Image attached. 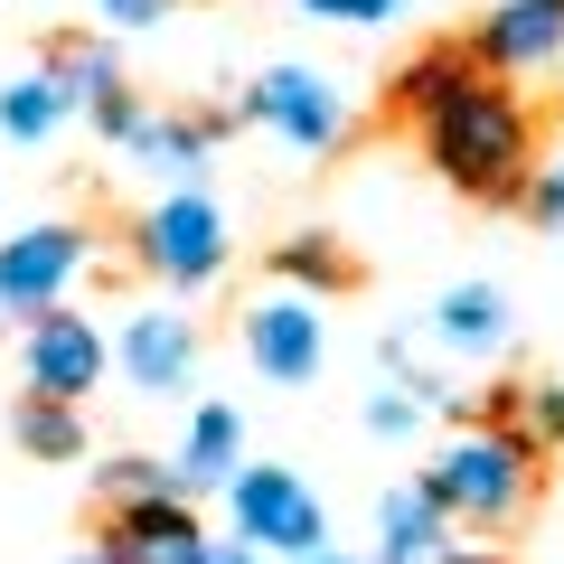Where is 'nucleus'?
<instances>
[{"mask_svg": "<svg viewBox=\"0 0 564 564\" xmlns=\"http://www.w3.org/2000/svg\"><path fill=\"white\" fill-rule=\"evenodd\" d=\"M423 161L443 170L462 198L480 207H508L527 188V170H536V122H527V104L508 95V76H470L462 95H443L433 113H423Z\"/></svg>", "mask_w": 564, "mask_h": 564, "instance_id": "1", "label": "nucleus"}, {"mask_svg": "<svg viewBox=\"0 0 564 564\" xmlns=\"http://www.w3.org/2000/svg\"><path fill=\"white\" fill-rule=\"evenodd\" d=\"M423 489L443 499L452 527H480V536H499V527H518L527 508H536V452H527L508 423H470V433H452V443L433 452Z\"/></svg>", "mask_w": 564, "mask_h": 564, "instance_id": "2", "label": "nucleus"}, {"mask_svg": "<svg viewBox=\"0 0 564 564\" xmlns=\"http://www.w3.org/2000/svg\"><path fill=\"white\" fill-rule=\"evenodd\" d=\"M245 122H263L292 151H339L348 141V95L329 76H311V66H273V76L245 85Z\"/></svg>", "mask_w": 564, "mask_h": 564, "instance_id": "3", "label": "nucleus"}, {"mask_svg": "<svg viewBox=\"0 0 564 564\" xmlns=\"http://www.w3.org/2000/svg\"><path fill=\"white\" fill-rule=\"evenodd\" d=\"M226 499H236V527H245V545H282V555H329V518H321V499H311L292 470H226Z\"/></svg>", "mask_w": 564, "mask_h": 564, "instance_id": "4", "label": "nucleus"}, {"mask_svg": "<svg viewBox=\"0 0 564 564\" xmlns=\"http://www.w3.org/2000/svg\"><path fill=\"white\" fill-rule=\"evenodd\" d=\"M141 273L180 282V292L217 282V273H226V217H217V198L180 188V198L151 207V217H141Z\"/></svg>", "mask_w": 564, "mask_h": 564, "instance_id": "5", "label": "nucleus"}, {"mask_svg": "<svg viewBox=\"0 0 564 564\" xmlns=\"http://www.w3.org/2000/svg\"><path fill=\"white\" fill-rule=\"evenodd\" d=\"M113 367V348H104V329L85 321V311H66V302H47V311H29V339H20V377H29V395H95V377Z\"/></svg>", "mask_w": 564, "mask_h": 564, "instance_id": "6", "label": "nucleus"}, {"mask_svg": "<svg viewBox=\"0 0 564 564\" xmlns=\"http://www.w3.org/2000/svg\"><path fill=\"white\" fill-rule=\"evenodd\" d=\"M104 564H207V527L188 499H141L104 518Z\"/></svg>", "mask_w": 564, "mask_h": 564, "instance_id": "7", "label": "nucleus"}, {"mask_svg": "<svg viewBox=\"0 0 564 564\" xmlns=\"http://www.w3.org/2000/svg\"><path fill=\"white\" fill-rule=\"evenodd\" d=\"M470 57H480L489 76H545V66L564 57V0H508V10H489L480 39H470Z\"/></svg>", "mask_w": 564, "mask_h": 564, "instance_id": "8", "label": "nucleus"}, {"mask_svg": "<svg viewBox=\"0 0 564 564\" xmlns=\"http://www.w3.org/2000/svg\"><path fill=\"white\" fill-rule=\"evenodd\" d=\"M245 358H254L273 386H311L321 358H329L321 311H311V302H254V311H245Z\"/></svg>", "mask_w": 564, "mask_h": 564, "instance_id": "9", "label": "nucleus"}, {"mask_svg": "<svg viewBox=\"0 0 564 564\" xmlns=\"http://www.w3.org/2000/svg\"><path fill=\"white\" fill-rule=\"evenodd\" d=\"M76 263H85L76 226H29V236H10L0 245V311H47L76 282Z\"/></svg>", "mask_w": 564, "mask_h": 564, "instance_id": "10", "label": "nucleus"}, {"mask_svg": "<svg viewBox=\"0 0 564 564\" xmlns=\"http://www.w3.org/2000/svg\"><path fill=\"white\" fill-rule=\"evenodd\" d=\"M377 564H443L452 555V518H443V499L433 489H386V508H377Z\"/></svg>", "mask_w": 564, "mask_h": 564, "instance_id": "11", "label": "nucleus"}, {"mask_svg": "<svg viewBox=\"0 0 564 564\" xmlns=\"http://www.w3.org/2000/svg\"><path fill=\"white\" fill-rule=\"evenodd\" d=\"M188 367H198V329H188V321L151 311V321L122 329V377H132L141 395H170V386H188Z\"/></svg>", "mask_w": 564, "mask_h": 564, "instance_id": "12", "label": "nucleus"}, {"mask_svg": "<svg viewBox=\"0 0 564 564\" xmlns=\"http://www.w3.org/2000/svg\"><path fill=\"white\" fill-rule=\"evenodd\" d=\"M480 423H508L527 452H564V386L555 377H518V386H489Z\"/></svg>", "mask_w": 564, "mask_h": 564, "instance_id": "13", "label": "nucleus"}, {"mask_svg": "<svg viewBox=\"0 0 564 564\" xmlns=\"http://www.w3.org/2000/svg\"><path fill=\"white\" fill-rule=\"evenodd\" d=\"M236 443H245L236 404H198V414H188V443H180V462H170V480H180V499H198V489H217L226 470H236Z\"/></svg>", "mask_w": 564, "mask_h": 564, "instance_id": "14", "label": "nucleus"}, {"mask_svg": "<svg viewBox=\"0 0 564 564\" xmlns=\"http://www.w3.org/2000/svg\"><path fill=\"white\" fill-rule=\"evenodd\" d=\"M39 66L57 76V95L76 104V113H95V104H104V95L122 85L113 47H104V39H85V29H76V39H47V57H39Z\"/></svg>", "mask_w": 564, "mask_h": 564, "instance_id": "15", "label": "nucleus"}, {"mask_svg": "<svg viewBox=\"0 0 564 564\" xmlns=\"http://www.w3.org/2000/svg\"><path fill=\"white\" fill-rule=\"evenodd\" d=\"M217 132H226V113H141V132L122 151H141V161H161V170H198L217 151Z\"/></svg>", "mask_w": 564, "mask_h": 564, "instance_id": "16", "label": "nucleus"}, {"mask_svg": "<svg viewBox=\"0 0 564 564\" xmlns=\"http://www.w3.org/2000/svg\"><path fill=\"white\" fill-rule=\"evenodd\" d=\"M433 339L462 348V358H480V348L508 339V302L489 292V282H462V292H443V311H433Z\"/></svg>", "mask_w": 564, "mask_h": 564, "instance_id": "17", "label": "nucleus"}, {"mask_svg": "<svg viewBox=\"0 0 564 564\" xmlns=\"http://www.w3.org/2000/svg\"><path fill=\"white\" fill-rule=\"evenodd\" d=\"M470 76H480V57H470V47L462 39H443V47H423V57L414 66H404V76H395V113H433V104H443V95H462V85Z\"/></svg>", "mask_w": 564, "mask_h": 564, "instance_id": "18", "label": "nucleus"}, {"mask_svg": "<svg viewBox=\"0 0 564 564\" xmlns=\"http://www.w3.org/2000/svg\"><path fill=\"white\" fill-rule=\"evenodd\" d=\"M273 273L292 282V292H358V254H348L339 236H292V245H273Z\"/></svg>", "mask_w": 564, "mask_h": 564, "instance_id": "19", "label": "nucleus"}, {"mask_svg": "<svg viewBox=\"0 0 564 564\" xmlns=\"http://www.w3.org/2000/svg\"><path fill=\"white\" fill-rule=\"evenodd\" d=\"M66 113H76V104L57 95L47 66H39V76H20V85H0V132H10V141H47Z\"/></svg>", "mask_w": 564, "mask_h": 564, "instance_id": "20", "label": "nucleus"}, {"mask_svg": "<svg viewBox=\"0 0 564 564\" xmlns=\"http://www.w3.org/2000/svg\"><path fill=\"white\" fill-rule=\"evenodd\" d=\"M20 452L29 462H76L85 452V423L66 395H20Z\"/></svg>", "mask_w": 564, "mask_h": 564, "instance_id": "21", "label": "nucleus"}, {"mask_svg": "<svg viewBox=\"0 0 564 564\" xmlns=\"http://www.w3.org/2000/svg\"><path fill=\"white\" fill-rule=\"evenodd\" d=\"M95 499H104V518H113V508H141V499H180V480H170L161 462H141V452H122L113 470H95Z\"/></svg>", "mask_w": 564, "mask_h": 564, "instance_id": "22", "label": "nucleus"}, {"mask_svg": "<svg viewBox=\"0 0 564 564\" xmlns=\"http://www.w3.org/2000/svg\"><path fill=\"white\" fill-rule=\"evenodd\" d=\"M518 207H527V217H536V226H564V161H555V170H527Z\"/></svg>", "mask_w": 564, "mask_h": 564, "instance_id": "23", "label": "nucleus"}, {"mask_svg": "<svg viewBox=\"0 0 564 564\" xmlns=\"http://www.w3.org/2000/svg\"><path fill=\"white\" fill-rule=\"evenodd\" d=\"M414 423H423V395H377L367 404V433H386V443H404Z\"/></svg>", "mask_w": 564, "mask_h": 564, "instance_id": "24", "label": "nucleus"}, {"mask_svg": "<svg viewBox=\"0 0 564 564\" xmlns=\"http://www.w3.org/2000/svg\"><path fill=\"white\" fill-rule=\"evenodd\" d=\"M95 132H104V141H132V132H141V104H132V85H113V95L95 104Z\"/></svg>", "mask_w": 564, "mask_h": 564, "instance_id": "25", "label": "nucleus"}, {"mask_svg": "<svg viewBox=\"0 0 564 564\" xmlns=\"http://www.w3.org/2000/svg\"><path fill=\"white\" fill-rule=\"evenodd\" d=\"M302 10H321V20H358V29H377V20H395L404 0H302Z\"/></svg>", "mask_w": 564, "mask_h": 564, "instance_id": "26", "label": "nucleus"}, {"mask_svg": "<svg viewBox=\"0 0 564 564\" xmlns=\"http://www.w3.org/2000/svg\"><path fill=\"white\" fill-rule=\"evenodd\" d=\"M95 10H104V20H113V29H151V20H161V10H170V0H95Z\"/></svg>", "mask_w": 564, "mask_h": 564, "instance_id": "27", "label": "nucleus"}, {"mask_svg": "<svg viewBox=\"0 0 564 564\" xmlns=\"http://www.w3.org/2000/svg\"><path fill=\"white\" fill-rule=\"evenodd\" d=\"M207 564H254V555H245V545H207Z\"/></svg>", "mask_w": 564, "mask_h": 564, "instance_id": "28", "label": "nucleus"}, {"mask_svg": "<svg viewBox=\"0 0 564 564\" xmlns=\"http://www.w3.org/2000/svg\"><path fill=\"white\" fill-rule=\"evenodd\" d=\"M443 564H508V555H462V545H452V555H443Z\"/></svg>", "mask_w": 564, "mask_h": 564, "instance_id": "29", "label": "nucleus"}, {"mask_svg": "<svg viewBox=\"0 0 564 564\" xmlns=\"http://www.w3.org/2000/svg\"><path fill=\"white\" fill-rule=\"evenodd\" d=\"M66 564H104V545H85V555H66Z\"/></svg>", "mask_w": 564, "mask_h": 564, "instance_id": "30", "label": "nucleus"}, {"mask_svg": "<svg viewBox=\"0 0 564 564\" xmlns=\"http://www.w3.org/2000/svg\"><path fill=\"white\" fill-rule=\"evenodd\" d=\"M311 564H348V555H311Z\"/></svg>", "mask_w": 564, "mask_h": 564, "instance_id": "31", "label": "nucleus"}]
</instances>
